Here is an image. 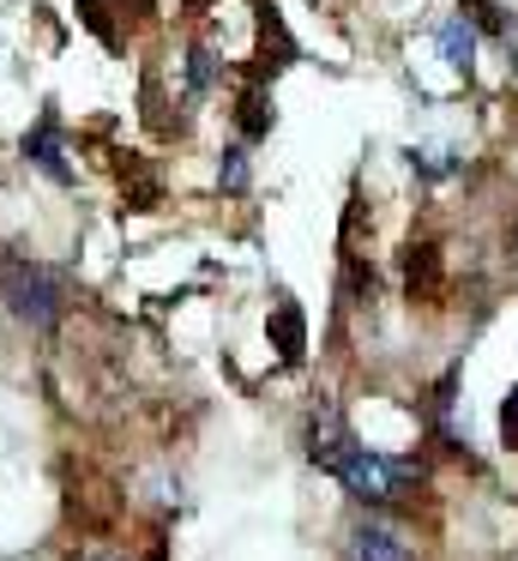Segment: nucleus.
<instances>
[{
  "label": "nucleus",
  "instance_id": "obj_1",
  "mask_svg": "<svg viewBox=\"0 0 518 561\" xmlns=\"http://www.w3.org/2000/svg\"><path fill=\"white\" fill-rule=\"evenodd\" d=\"M0 296H7L12 320H24L36 332H48L67 314V284H60V272L36 266V260H7L0 266Z\"/></svg>",
  "mask_w": 518,
  "mask_h": 561
},
{
  "label": "nucleus",
  "instance_id": "obj_2",
  "mask_svg": "<svg viewBox=\"0 0 518 561\" xmlns=\"http://www.w3.org/2000/svg\"><path fill=\"white\" fill-rule=\"evenodd\" d=\"M337 477H344V489L356 501H368V507H385V501H404L410 489H416V471L398 459H385V453H368L356 447L344 465H337Z\"/></svg>",
  "mask_w": 518,
  "mask_h": 561
},
{
  "label": "nucleus",
  "instance_id": "obj_3",
  "mask_svg": "<svg viewBox=\"0 0 518 561\" xmlns=\"http://www.w3.org/2000/svg\"><path fill=\"white\" fill-rule=\"evenodd\" d=\"M349 453H356V435H349V423L332 411V404H320V411H313V423H308V459L325 465V471H337Z\"/></svg>",
  "mask_w": 518,
  "mask_h": 561
},
{
  "label": "nucleus",
  "instance_id": "obj_4",
  "mask_svg": "<svg viewBox=\"0 0 518 561\" xmlns=\"http://www.w3.org/2000/svg\"><path fill=\"white\" fill-rule=\"evenodd\" d=\"M24 158L36 163V170L48 175V182H60L67 187L72 182V163H67V146H60V127H55V115H43V122L24 134Z\"/></svg>",
  "mask_w": 518,
  "mask_h": 561
},
{
  "label": "nucleus",
  "instance_id": "obj_5",
  "mask_svg": "<svg viewBox=\"0 0 518 561\" xmlns=\"http://www.w3.org/2000/svg\"><path fill=\"white\" fill-rule=\"evenodd\" d=\"M349 561H416L404 543V531H392V525L380 519H361L356 531H349Z\"/></svg>",
  "mask_w": 518,
  "mask_h": 561
},
{
  "label": "nucleus",
  "instance_id": "obj_6",
  "mask_svg": "<svg viewBox=\"0 0 518 561\" xmlns=\"http://www.w3.org/2000/svg\"><path fill=\"white\" fill-rule=\"evenodd\" d=\"M434 37H440V55H446V67H452V73H470V67H476V31H470L464 13L446 19Z\"/></svg>",
  "mask_w": 518,
  "mask_h": 561
},
{
  "label": "nucleus",
  "instance_id": "obj_7",
  "mask_svg": "<svg viewBox=\"0 0 518 561\" xmlns=\"http://www.w3.org/2000/svg\"><path fill=\"white\" fill-rule=\"evenodd\" d=\"M272 332H277V356H284V363H301V351H308V327H301V314L289 302L272 314Z\"/></svg>",
  "mask_w": 518,
  "mask_h": 561
},
{
  "label": "nucleus",
  "instance_id": "obj_8",
  "mask_svg": "<svg viewBox=\"0 0 518 561\" xmlns=\"http://www.w3.org/2000/svg\"><path fill=\"white\" fill-rule=\"evenodd\" d=\"M211 79H217L211 49H187V103H199L205 91H211Z\"/></svg>",
  "mask_w": 518,
  "mask_h": 561
},
{
  "label": "nucleus",
  "instance_id": "obj_9",
  "mask_svg": "<svg viewBox=\"0 0 518 561\" xmlns=\"http://www.w3.org/2000/svg\"><path fill=\"white\" fill-rule=\"evenodd\" d=\"M410 170H422V175H452L458 158H452L446 146H416V151H410Z\"/></svg>",
  "mask_w": 518,
  "mask_h": 561
},
{
  "label": "nucleus",
  "instance_id": "obj_10",
  "mask_svg": "<svg viewBox=\"0 0 518 561\" xmlns=\"http://www.w3.org/2000/svg\"><path fill=\"white\" fill-rule=\"evenodd\" d=\"M217 182H223L229 194H241V187H248V151H241V146L223 151V163H217Z\"/></svg>",
  "mask_w": 518,
  "mask_h": 561
},
{
  "label": "nucleus",
  "instance_id": "obj_11",
  "mask_svg": "<svg viewBox=\"0 0 518 561\" xmlns=\"http://www.w3.org/2000/svg\"><path fill=\"white\" fill-rule=\"evenodd\" d=\"M500 435H506V447H518V387L506 392V404H500Z\"/></svg>",
  "mask_w": 518,
  "mask_h": 561
},
{
  "label": "nucleus",
  "instance_id": "obj_12",
  "mask_svg": "<svg viewBox=\"0 0 518 561\" xmlns=\"http://www.w3.org/2000/svg\"><path fill=\"white\" fill-rule=\"evenodd\" d=\"M91 561H127V556H115V549H96V556Z\"/></svg>",
  "mask_w": 518,
  "mask_h": 561
}]
</instances>
